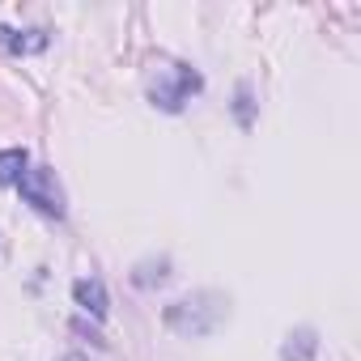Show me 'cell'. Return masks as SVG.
Wrapping results in <instances>:
<instances>
[{
    "label": "cell",
    "mask_w": 361,
    "mask_h": 361,
    "mask_svg": "<svg viewBox=\"0 0 361 361\" xmlns=\"http://www.w3.org/2000/svg\"><path fill=\"white\" fill-rule=\"evenodd\" d=\"M200 85H204V77L183 60H153L149 73H145L149 102L157 111H166V115H178L192 102V94H200Z\"/></svg>",
    "instance_id": "1"
},
{
    "label": "cell",
    "mask_w": 361,
    "mask_h": 361,
    "mask_svg": "<svg viewBox=\"0 0 361 361\" xmlns=\"http://www.w3.org/2000/svg\"><path fill=\"white\" fill-rule=\"evenodd\" d=\"M18 188H22V200L35 209V213H43V217H64V188H60V178H56V170L51 166H26L22 170V178H18Z\"/></svg>",
    "instance_id": "2"
},
{
    "label": "cell",
    "mask_w": 361,
    "mask_h": 361,
    "mask_svg": "<svg viewBox=\"0 0 361 361\" xmlns=\"http://www.w3.org/2000/svg\"><path fill=\"white\" fill-rule=\"evenodd\" d=\"M73 298H77V306L90 310L94 319H106L111 298H106V285H102L98 276H81V281H73Z\"/></svg>",
    "instance_id": "3"
},
{
    "label": "cell",
    "mask_w": 361,
    "mask_h": 361,
    "mask_svg": "<svg viewBox=\"0 0 361 361\" xmlns=\"http://www.w3.org/2000/svg\"><path fill=\"white\" fill-rule=\"evenodd\" d=\"M43 47H47L43 30H9V26H0V51H9V56H35Z\"/></svg>",
    "instance_id": "4"
},
{
    "label": "cell",
    "mask_w": 361,
    "mask_h": 361,
    "mask_svg": "<svg viewBox=\"0 0 361 361\" xmlns=\"http://www.w3.org/2000/svg\"><path fill=\"white\" fill-rule=\"evenodd\" d=\"M26 166H30L26 149H0V188H13Z\"/></svg>",
    "instance_id": "5"
},
{
    "label": "cell",
    "mask_w": 361,
    "mask_h": 361,
    "mask_svg": "<svg viewBox=\"0 0 361 361\" xmlns=\"http://www.w3.org/2000/svg\"><path fill=\"white\" fill-rule=\"evenodd\" d=\"M314 348H319L314 331H310V327H298V331L289 336V344L281 348V357H285V361H310V357H314Z\"/></svg>",
    "instance_id": "6"
},
{
    "label": "cell",
    "mask_w": 361,
    "mask_h": 361,
    "mask_svg": "<svg viewBox=\"0 0 361 361\" xmlns=\"http://www.w3.org/2000/svg\"><path fill=\"white\" fill-rule=\"evenodd\" d=\"M64 361H90V357H81V353H68V357H64Z\"/></svg>",
    "instance_id": "7"
}]
</instances>
